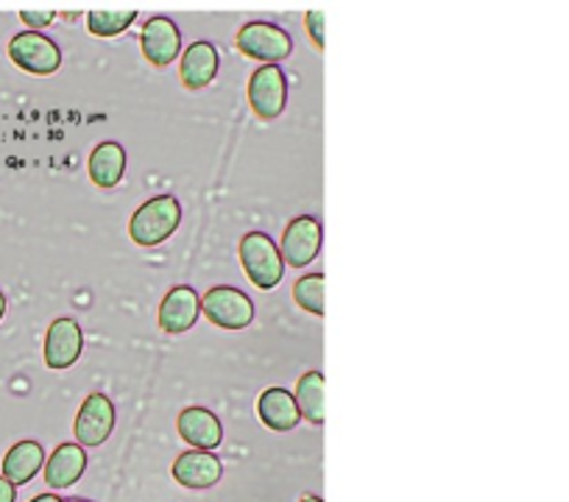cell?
Wrapping results in <instances>:
<instances>
[{"label": "cell", "mask_w": 569, "mask_h": 502, "mask_svg": "<svg viewBox=\"0 0 569 502\" xmlns=\"http://www.w3.org/2000/svg\"><path fill=\"white\" fill-rule=\"evenodd\" d=\"M179 223H182V204L177 195H154L134 210L129 221V238L142 249H154L173 238Z\"/></svg>", "instance_id": "cell-1"}, {"label": "cell", "mask_w": 569, "mask_h": 502, "mask_svg": "<svg viewBox=\"0 0 569 502\" xmlns=\"http://www.w3.org/2000/svg\"><path fill=\"white\" fill-rule=\"evenodd\" d=\"M240 265L246 277L260 291H273L284 277V260L279 245L266 232H246L240 238Z\"/></svg>", "instance_id": "cell-2"}, {"label": "cell", "mask_w": 569, "mask_h": 502, "mask_svg": "<svg viewBox=\"0 0 569 502\" xmlns=\"http://www.w3.org/2000/svg\"><path fill=\"white\" fill-rule=\"evenodd\" d=\"M201 315L221 330L238 332L254 321V302L234 285H216L201 297Z\"/></svg>", "instance_id": "cell-3"}, {"label": "cell", "mask_w": 569, "mask_h": 502, "mask_svg": "<svg viewBox=\"0 0 569 502\" xmlns=\"http://www.w3.org/2000/svg\"><path fill=\"white\" fill-rule=\"evenodd\" d=\"M240 53L260 64H279L293 53V40L284 29L277 23H266V20H254L246 23L234 37Z\"/></svg>", "instance_id": "cell-4"}, {"label": "cell", "mask_w": 569, "mask_h": 502, "mask_svg": "<svg viewBox=\"0 0 569 502\" xmlns=\"http://www.w3.org/2000/svg\"><path fill=\"white\" fill-rule=\"evenodd\" d=\"M9 59L31 76H53L62 68V51L42 31H20L9 40Z\"/></svg>", "instance_id": "cell-5"}, {"label": "cell", "mask_w": 569, "mask_h": 502, "mask_svg": "<svg viewBox=\"0 0 569 502\" xmlns=\"http://www.w3.org/2000/svg\"><path fill=\"white\" fill-rule=\"evenodd\" d=\"M249 107L260 120H277L288 107V79L279 64H260L249 79Z\"/></svg>", "instance_id": "cell-6"}, {"label": "cell", "mask_w": 569, "mask_h": 502, "mask_svg": "<svg viewBox=\"0 0 569 502\" xmlns=\"http://www.w3.org/2000/svg\"><path fill=\"white\" fill-rule=\"evenodd\" d=\"M140 48L151 68H171L182 59V29L168 14H154L142 26Z\"/></svg>", "instance_id": "cell-7"}, {"label": "cell", "mask_w": 569, "mask_h": 502, "mask_svg": "<svg viewBox=\"0 0 569 502\" xmlns=\"http://www.w3.org/2000/svg\"><path fill=\"white\" fill-rule=\"evenodd\" d=\"M321 240H325V229H321L319 218H293V221L284 227L282 243H279L284 265H291V269H308V265L319 258Z\"/></svg>", "instance_id": "cell-8"}, {"label": "cell", "mask_w": 569, "mask_h": 502, "mask_svg": "<svg viewBox=\"0 0 569 502\" xmlns=\"http://www.w3.org/2000/svg\"><path fill=\"white\" fill-rule=\"evenodd\" d=\"M114 430V405L107 394H90L81 402L79 413H76V444L84 450H96V446L107 444V439Z\"/></svg>", "instance_id": "cell-9"}, {"label": "cell", "mask_w": 569, "mask_h": 502, "mask_svg": "<svg viewBox=\"0 0 569 502\" xmlns=\"http://www.w3.org/2000/svg\"><path fill=\"white\" fill-rule=\"evenodd\" d=\"M84 352V330L76 319L62 315L53 319V324L46 332V365L53 371H64L79 363Z\"/></svg>", "instance_id": "cell-10"}, {"label": "cell", "mask_w": 569, "mask_h": 502, "mask_svg": "<svg viewBox=\"0 0 569 502\" xmlns=\"http://www.w3.org/2000/svg\"><path fill=\"white\" fill-rule=\"evenodd\" d=\"M201 319V293L190 285H177L166 293V299L160 302V330L168 335H182L196 327V321Z\"/></svg>", "instance_id": "cell-11"}, {"label": "cell", "mask_w": 569, "mask_h": 502, "mask_svg": "<svg viewBox=\"0 0 569 502\" xmlns=\"http://www.w3.org/2000/svg\"><path fill=\"white\" fill-rule=\"evenodd\" d=\"M173 480L184 489L204 491L212 485L221 483L223 478V463L216 452H201V450H188L173 461L171 469Z\"/></svg>", "instance_id": "cell-12"}, {"label": "cell", "mask_w": 569, "mask_h": 502, "mask_svg": "<svg viewBox=\"0 0 569 502\" xmlns=\"http://www.w3.org/2000/svg\"><path fill=\"white\" fill-rule=\"evenodd\" d=\"M177 430L182 435L184 444H190V450L212 452L221 446L223 441V424L210 408H184L177 419Z\"/></svg>", "instance_id": "cell-13"}, {"label": "cell", "mask_w": 569, "mask_h": 502, "mask_svg": "<svg viewBox=\"0 0 569 502\" xmlns=\"http://www.w3.org/2000/svg\"><path fill=\"white\" fill-rule=\"evenodd\" d=\"M257 416L273 433H291L302 422V411L297 405V396L282 385H271L257 400Z\"/></svg>", "instance_id": "cell-14"}, {"label": "cell", "mask_w": 569, "mask_h": 502, "mask_svg": "<svg viewBox=\"0 0 569 502\" xmlns=\"http://www.w3.org/2000/svg\"><path fill=\"white\" fill-rule=\"evenodd\" d=\"M218 70H221V53L212 42L199 40L182 51V62H179V76H182V84L188 90L199 92L216 81Z\"/></svg>", "instance_id": "cell-15"}, {"label": "cell", "mask_w": 569, "mask_h": 502, "mask_svg": "<svg viewBox=\"0 0 569 502\" xmlns=\"http://www.w3.org/2000/svg\"><path fill=\"white\" fill-rule=\"evenodd\" d=\"M126 162H129V157H126L123 145L114 143V140H103V143H98L92 149L90 162H87V173H90L92 184H98L103 190H112L123 182Z\"/></svg>", "instance_id": "cell-16"}, {"label": "cell", "mask_w": 569, "mask_h": 502, "mask_svg": "<svg viewBox=\"0 0 569 502\" xmlns=\"http://www.w3.org/2000/svg\"><path fill=\"white\" fill-rule=\"evenodd\" d=\"M87 469V450L79 444H59L46 461V483L51 489H70Z\"/></svg>", "instance_id": "cell-17"}, {"label": "cell", "mask_w": 569, "mask_h": 502, "mask_svg": "<svg viewBox=\"0 0 569 502\" xmlns=\"http://www.w3.org/2000/svg\"><path fill=\"white\" fill-rule=\"evenodd\" d=\"M46 446L40 441H18L3 458V478L18 489V485L31 483L46 469Z\"/></svg>", "instance_id": "cell-18"}, {"label": "cell", "mask_w": 569, "mask_h": 502, "mask_svg": "<svg viewBox=\"0 0 569 502\" xmlns=\"http://www.w3.org/2000/svg\"><path fill=\"white\" fill-rule=\"evenodd\" d=\"M293 396H297L302 419L321 428L325 424V374L321 371H308V374L299 376Z\"/></svg>", "instance_id": "cell-19"}, {"label": "cell", "mask_w": 569, "mask_h": 502, "mask_svg": "<svg viewBox=\"0 0 569 502\" xmlns=\"http://www.w3.org/2000/svg\"><path fill=\"white\" fill-rule=\"evenodd\" d=\"M137 12L134 9H96V12L87 14V31L92 37H118L123 34L129 26H134Z\"/></svg>", "instance_id": "cell-20"}, {"label": "cell", "mask_w": 569, "mask_h": 502, "mask_svg": "<svg viewBox=\"0 0 569 502\" xmlns=\"http://www.w3.org/2000/svg\"><path fill=\"white\" fill-rule=\"evenodd\" d=\"M293 302H297L305 313L321 319V315H325V274L299 277L297 285H293Z\"/></svg>", "instance_id": "cell-21"}, {"label": "cell", "mask_w": 569, "mask_h": 502, "mask_svg": "<svg viewBox=\"0 0 569 502\" xmlns=\"http://www.w3.org/2000/svg\"><path fill=\"white\" fill-rule=\"evenodd\" d=\"M20 20H23L26 26H29V31H37V29H48V26L57 20V12H51V9H46V12H20Z\"/></svg>", "instance_id": "cell-22"}, {"label": "cell", "mask_w": 569, "mask_h": 502, "mask_svg": "<svg viewBox=\"0 0 569 502\" xmlns=\"http://www.w3.org/2000/svg\"><path fill=\"white\" fill-rule=\"evenodd\" d=\"M305 26H308L310 40L316 42V48H325V12H308Z\"/></svg>", "instance_id": "cell-23"}, {"label": "cell", "mask_w": 569, "mask_h": 502, "mask_svg": "<svg viewBox=\"0 0 569 502\" xmlns=\"http://www.w3.org/2000/svg\"><path fill=\"white\" fill-rule=\"evenodd\" d=\"M14 500H18V489H14L3 474H0V502H14Z\"/></svg>", "instance_id": "cell-24"}, {"label": "cell", "mask_w": 569, "mask_h": 502, "mask_svg": "<svg viewBox=\"0 0 569 502\" xmlns=\"http://www.w3.org/2000/svg\"><path fill=\"white\" fill-rule=\"evenodd\" d=\"M29 502H64V500L57 494H37L34 500H29Z\"/></svg>", "instance_id": "cell-25"}, {"label": "cell", "mask_w": 569, "mask_h": 502, "mask_svg": "<svg viewBox=\"0 0 569 502\" xmlns=\"http://www.w3.org/2000/svg\"><path fill=\"white\" fill-rule=\"evenodd\" d=\"M3 315H7V297L0 291V321H3Z\"/></svg>", "instance_id": "cell-26"}, {"label": "cell", "mask_w": 569, "mask_h": 502, "mask_svg": "<svg viewBox=\"0 0 569 502\" xmlns=\"http://www.w3.org/2000/svg\"><path fill=\"white\" fill-rule=\"evenodd\" d=\"M299 502H325V500H321V496H316V494H305Z\"/></svg>", "instance_id": "cell-27"}, {"label": "cell", "mask_w": 569, "mask_h": 502, "mask_svg": "<svg viewBox=\"0 0 569 502\" xmlns=\"http://www.w3.org/2000/svg\"><path fill=\"white\" fill-rule=\"evenodd\" d=\"M64 502H90V500H64Z\"/></svg>", "instance_id": "cell-28"}]
</instances>
